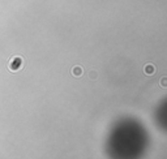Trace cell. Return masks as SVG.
<instances>
[{
	"mask_svg": "<svg viewBox=\"0 0 167 159\" xmlns=\"http://www.w3.org/2000/svg\"><path fill=\"white\" fill-rule=\"evenodd\" d=\"M144 72L147 76H151V74H154V72H156V67H154L153 64H146V65L144 67Z\"/></svg>",
	"mask_w": 167,
	"mask_h": 159,
	"instance_id": "obj_1",
	"label": "cell"
},
{
	"mask_svg": "<svg viewBox=\"0 0 167 159\" xmlns=\"http://www.w3.org/2000/svg\"><path fill=\"white\" fill-rule=\"evenodd\" d=\"M90 77H91V78H93V77H97V73H95V72H91V73H90Z\"/></svg>",
	"mask_w": 167,
	"mask_h": 159,
	"instance_id": "obj_4",
	"label": "cell"
},
{
	"mask_svg": "<svg viewBox=\"0 0 167 159\" xmlns=\"http://www.w3.org/2000/svg\"><path fill=\"white\" fill-rule=\"evenodd\" d=\"M84 73V71H82V68L81 67H73V69H72V74L73 76H81V74Z\"/></svg>",
	"mask_w": 167,
	"mask_h": 159,
	"instance_id": "obj_2",
	"label": "cell"
},
{
	"mask_svg": "<svg viewBox=\"0 0 167 159\" xmlns=\"http://www.w3.org/2000/svg\"><path fill=\"white\" fill-rule=\"evenodd\" d=\"M159 86L163 89H167V76H163L159 80Z\"/></svg>",
	"mask_w": 167,
	"mask_h": 159,
	"instance_id": "obj_3",
	"label": "cell"
}]
</instances>
